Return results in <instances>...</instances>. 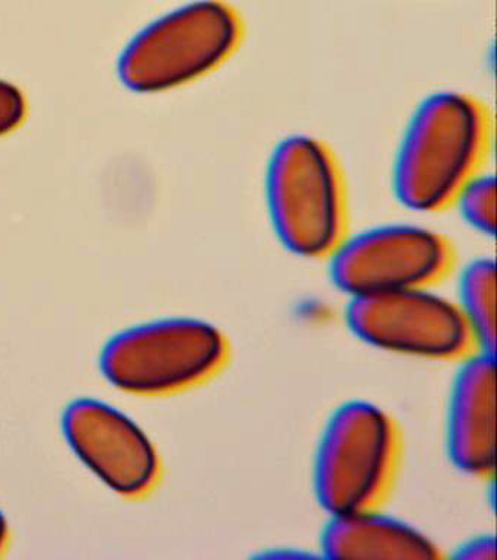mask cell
Segmentation results:
<instances>
[{
  "label": "cell",
  "mask_w": 497,
  "mask_h": 560,
  "mask_svg": "<svg viewBox=\"0 0 497 560\" xmlns=\"http://www.w3.org/2000/svg\"><path fill=\"white\" fill-rule=\"evenodd\" d=\"M460 310L477 341L480 352L496 349V265L488 258L471 261L460 279Z\"/></svg>",
  "instance_id": "11"
},
{
  "label": "cell",
  "mask_w": 497,
  "mask_h": 560,
  "mask_svg": "<svg viewBox=\"0 0 497 560\" xmlns=\"http://www.w3.org/2000/svg\"><path fill=\"white\" fill-rule=\"evenodd\" d=\"M351 330L375 348L429 359H465L477 341L458 304L430 288L351 298Z\"/></svg>",
  "instance_id": "7"
},
{
  "label": "cell",
  "mask_w": 497,
  "mask_h": 560,
  "mask_svg": "<svg viewBox=\"0 0 497 560\" xmlns=\"http://www.w3.org/2000/svg\"><path fill=\"white\" fill-rule=\"evenodd\" d=\"M63 433L81 462L125 497H141L155 483L158 457L150 438L107 402L80 398L63 415Z\"/></svg>",
  "instance_id": "8"
},
{
  "label": "cell",
  "mask_w": 497,
  "mask_h": 560,
  "mask_svg": "<svg viewBox=\"0 0 497 560\" xmlns=\"http://www.w3.org/2000/svg\"><path fill=\"white\" fill-rule=\"evenodd\" d=\"M331 279L348 298L431 288L452 270V244L417 225H382L348 234L329 257Z\"/></svg>",
  "instance_id": "6"
},
{
  "label": "cell",
  "mask_w": 497,
  "mask_h": 560,
  "mask_svg": "<svg viewBox=\"0 0 497 560\" xmlns=\"http://www.w3.org/2000/svg\"><path fill=\"white\" fill-rule=\"evenodd\" d=\"M462 218L484 235L496 232V182L492 174L482 173L458 196L455 205Z\"/></svg>",
  "instance_id": "12"
},
{
  "label": "cell",
  "mask_w": 497,
  "mask_h": 560,
  "mask_svg": "<svg viewBox=\"0 0 497 560\" xmlns=\"http://www.w3.org/2000/svg\"><path fill=\"white\" fill-rule=\"evenodd\" d=\"M8 540V525L5 521V516L2 515V512H0V553H2V550L5 549Z\"/></svg>",
  "instance_id": "15"
},
{
  "label": "cell",
  "mask_w": 497,
  "mask_h": 560,
  "mask_svg": "<svg viewBox=\"0 0 497 560\" xmlns=\"http://www.w3.org/2000/svg\"><path fill=\"white\" fill-rule=\"evenodd\" d=\"M265 199L274 232L296 256L329 258L348 235L343 170L320 139L295 135L274 148Z\"/></svg>",
  "instance_id": "2"
},
{
  "label": "cell",
  "mask_w": 497,
  "mask_h": 560,
  "mask_svg": "<svg viewBox=\"0 0 497 560\" xmlns=\"http://www.w3.org/2000/svg\"><path fill=\"white\" fill-rule=\"evenodd\" d=\"M492 136V117L482 101L457 91L427 96L397 149V199L421 213L451 208L466 184L484 173Z\"/></svg>",
  "instance_id": "1"
},
{
  "label": "cell",
  "mask_w": 497,
  "mask_h": 560,
  "mask_svg": "<svg viewBox=\"0 0 497 560\" xmlns=\"http://www.w3.org/2000/svg\"><path fill=\"white\" fill-rule=\"evenodd\" d=\"M246 24L225 0H193L147 25L126 48L121 79L130 90L159 92L198 81L228 63Z\"/></svg>",
  "instance_id": "3"
},
{
  "label": "cell",
  "mask_w": 497,
  "mask_h": 560,
  "mask_svg": "<svg viewBox=\"0 0 497 560\" xmlns=\"http://www.w3.org/2000/svg\"><path fill=\"white\" fill-rule=\"evenodd\" d=\"M458 558L462 559H495L496 546L493 537H478L475 540L465 542L461 549H458Z\"/></svg>",
  "instance_id": "14"
},
{
  "label": "cell",
  "mask_w": 497,
  "mask_h": 560,
  "mask_svg": "<svg viewBox=\"0 0 497 560\" xmlns=\"http://www.w3.org/2000/svg\"><path fill=\"white\" fill-rule=\"evenodd\" d=\"M24 116L25 100L19 88L0 81V136L16 129Z\"/></svg>",
  "instance_id": "13"
},
{
  "label": "cell",
  "mask_w": 497,
  "mask_h": 560,
  "mask_svg": "<svg viewBox=\"0 0 497 560\" xmlns=\"http://www.w3.org/2000/svg\"><path fill=\"white\" fill-rule=\"evenodd\" d=\"M228 357V340L213 324L168 318L113 337L103 350L102 371L117 388L154 396L204 383Z\"/></svg>",
  "instance_id": "5"
},
{
  "label": "cell",
  "mask_w": 497,
  "mask_h": 560,
  "mask_svg": "<svg viewBox=\"0 0 497 560\" xmlns=\"http://www.w3.org/2000/svg\"><path fill=\"white\" fill-rule=\"evenodd\" d=\"M321 550L331 559L426 560L440 556L425 534L382 514L379 508L330 515L322 532Z\"/></svg>",
  "instance_id": "10"
},
{
  "label": "cell",
  "mask_w": 497,
  "mask_h": 560,
  "mask_svg": "<svg viewBox=\"0 0 497 560\" xmlns=\"http://www.w3.org/2000/svg\"><path fill=\"white\" fill-rule=\"evenodd\" d=\"M399 458V431L391 416L374 402H346L331 416L318 444L313 464L318 502L330 515L381 506Z\"/></svg>",
  "instance_id": "4"
},
{
  "label": "cell",
  "mask_w": 497,
  "mask_h": 560,
  "mask_svg": "<svg viewBox=\"0 0 497 560\" xmlns=\"http://www.w3.org/2000/svg\"><path fill=\"white\" fill-rule=\"evenodd\" d=\"M496 359L475 352L453 381L448 413L452 462L473 476H488L496 462Z\"/></svg>",
  "instance_id": "9"
}]
</instances>
